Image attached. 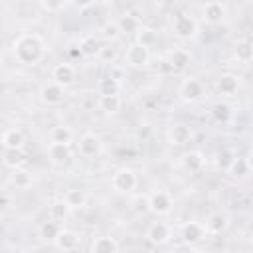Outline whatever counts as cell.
<instances>
[{"mask_svg":"<svg viewBox=\"0 0 253 253\" xmlns=\"http://www.w3.org/2000/svg\"><path fill=\"white\" fill-rule=\"evenodd\" d=\"M65 87H61L59 83L55 81H49V83H43L42 89H40V101L45 103V105H59L65 97Z\"/></svg>","mask_w":253,"mask_h":253,"instance_id":"52a82bcc","label":"cell"},{"mask_svg":"<svg viewBox=\"0 0 253 253\" xmlns=\"http://www.w3.org/2000/svg\"><path fill=\"white\" fill-rule=\"evenodd\" d=\"M51 77L61 87H69L75 81V67L71 63H57L51 71Z\"/></svg>","mask_w":253,"mask_h":253,"instance_id":"2e32d148","label":"cell"},{"mask_svg":"<svg viewBox=\"0 0 253 253\" xmlns=\"http://www.w3.org/2000/svg\"><path fill=\"white\" fill-rule=\"evenodd\" d=\"M119 89H121V81L113 79L111 75L101 79V83H99V93L101 95H113V93H119Z\"/></svg>","mask_w":253,"mask_h":253,"instance_id":"e575fe53","label":"cell"},{"mask_svg":"<svg viewBox=\"0 0 253 253\" xmlns=\"http://www.w3.org/2000/svg\"><path fill=\"white\" fill-rule=\"evenodd\" d=\"M59 231H61L59 221H55V219H51V217L40 225V237H42L43 241H49V243L55 241V237L59 235Z\"/></svg>","mask_w":253,"mask_h":253,"instance_id":"83f0119b","label":"cell"},{"mask_svg":"<svg viewBox=\"0 0 253 253\" xmlns=\"http://www.w3.org/2000/svg\"><path fill=\"white\" fill-rule=\"evenodd\" d=\"M190 59H192V55H190V51L184 49V47H176V49H172L170 55H168V63H170L172 71H182V69H186L188 63H190Z\"/></svg>","mask_w":253,"mask_h":253,"instance_id":"ac0fdd59","label":"cell"},{"mask_svg":"<svg viewBox=\"0 0 253 253\" xmlns=\"http://www.w3.org/2000/svg\"><path fill=\"white\" fill-rule=\"evenodd\" d=\"M69 211H71V208H69L63 200H53L51 206H49V217L55 219V221H63V219H67Z\"/></svg>","mask_w":253,"mask_h":253,"instance_id":"4dcf8cb0","label":"cell"},{"mask_svg":"<svg viewBox=\"0 0 253 253\" xmlns=\"http://www.w3.org/2000/svg\"><path fill=\"white\" fill-rule=\"evenodd\" d=\"M233 57L239 61V63H249L253 59V45L249 40H239L235 43V49H233Z\"/></svg>","mask_w":253,"mask_h":253,"instance_id":"4316f807","label":"cell"},{"mask_svg":"<svg viewBox=\"0 0 253 253\" xmlns=\"http://www.w3.org/2000/svg\"><path fill=\"white\" fill-rule=\"evenodd\" d=\"M53 243L59 251H75L81 245V237H79V233H75L71 229H61Z\"/></svg>","mask_w":253,"mask_h":253,"instance_id":"4fadbf2b","label":"cell"},{"mask_svg":"<svg viewBox=\"0 0 253 253\" xmlns=\"http://www.w3.org/2000/svg\"><path fill=\"white\" fill-rule=\"evenodd\" d=\"M202 14H204V20H206L208 24L217 26V24H221L223 18H225V8H223L221 2L211 0V2H208V4L202 8Z\"/></svg>","mask_w":253,"mask_h":253,"instance_id":"9a60e30c","label":"cell"},{"mask_svg":"<svg viewBox=\"0 0 253 253\" xmlns=\"http://www.w3.org/2000/svg\"><path fill=\"white\" fill-rule=\"evenodd\" d=\"M217 91H219V95H223L227 99L235 97L239 91V77L235 73H221L217 77Z\"/></svg>","mask_w":253,"mask_h":253,"instance_id":"8fae6325","label":"cell"},{"mask_svg":"<svg viewBox=\"0 0 253 253\" xmlns=\"http://www.w3.org/2000/svg\"><path fill=\"white\" fill-rule=\"evenodd\" d=\"M49 138H51V142L71 144L73 132H71V128H69V126H65V125H57V126H53V128H51V132H49Z\"/></svg>","mask_w":253,"mask_h":253,"instance_id":"f546056e","label":"cell"},{"mask_svg":"<svg viewBox=\"0 0 253 253\" xmlns=\"http://www.w3.org/2000/svg\"><path fill=\"white\" fill-rule=\"evenodd\" d=\"M211 119L215 121V123H227L229 119H231V107L227 105V103H223V101H217V103H213V107H211Z\"/></svg>","mask_w":253,"mask_h":253,"instance_id":"f1b7e54d","label":"cell"},{"mask_svg":"<svg viewBox=\"0 0 253 253\" xmlns=\"http://www.w3.org/2000/svg\"><path fill=\"white\" fill-rule=\"evenodd\" d=\"M10 184L12 186H16V188H20V190H26V188H30L32 184H34V178H32V172H28L26 168H14L12 170V174H10Z\"/></svg>","mask_w":253,"mask_h":253,"instance_id":"7402d4cb","label":"cell"},{"mask_svg":"<svg viewBox=\"0 0 253 253\" xmlns=\"http://www.w3.org/2000/svg\"><path fill=\"white\" fill-rule=\"evenodd\" d=\"M109 75L113 77V79H117V81H121L123 79V67H111V71H109Z\"/></svg>","mask_w":253,"mask_h":253,"instance_id":"60d3db41","label":"cell"},{"mask_svg":"<svg viewBox=\"0 0 253 253\" xmlns=\"http://www.w3.org/2000/svg\"><path fill=\"white\" fill-rule=\"evenodd\" d=\"M47 156L55 166H63L71 160V144H61V142H51L47 146Z\"/></svg>","mask_w":253,"mask_h":253,"instance_id":"7c38bea8","label":"cell"},{"mask_svg":"<svg viewBox=\"0 0 253 253\" xmlns=\"http://www.w3.org/2000/svg\"><path fill=\"white\" fill-rule=\"evenodd\" d=\"M249 170H251V164H249V160L247 158H233V162L229 164V168L225 170L233 180H241V178H245L247 174H249Z\"/></svg>","mask_w":253,"mask_h":253,"instance_id":"d4e9b609","label":"cell"},{"mask_svg":"<svg viewBox=\"0 0 253 253\" xmlns=\"http://www.w3.org/2000/svg\"><path fill=\"white\" fill-rule=\"evenodd\" d=\"M2 162H4V166H8L10 170H14V168H20V166L26 164V154H24L22 148H6Z\"/></svg>","mask_w":253,"mask_h":253,"instance_id":"cb8c5ba5","label":"cell"},{"mask_svg":"<svg viewBox=\"0 0 253 253\" xmlns=\"http://www.w3.org/2000/svg\"><path fill=\"white\" fill-rule=\"evenodd\" d=\"M119 247H121L119 241L115 237H107V235L97 237L91 243V251L93 253H115V251H119Z\"/></svg>","mask_w":253,"mask_h":253,"instance_id":"44dd1931","label":"cell"},{"mask_svg":"<svg viewBox=\"0 0 253 253\" xmlns=\"http://www.w3.org/2000/svg\"><path fill=\"white\" fill-rule=\"evenodd\" d=\"M146 239L152 245H164L170 239V227L164 221H152L146 229Z\"/></svg>","mask_w":253,"mask_h":253,"instance_id":"30bf717a","label":"cell"},{"mask_svg":"<svg viewBox=\"0 0 253 253\" xmlns=\"http://www.w3.org/2000/svg\"><path fill=\"white\" fill-rule=\"evenodd\" d=\"M154 42H156V32H154L152 28L140 26V28L136 30V43H140V45H144V47H150V45H154Z\"/></svg>","mask_w":253,"mask_h":253,"instance_id":"836d02e7","label":"cell"},{"mask_svg":"<svg viewBox=\"0 0 253 253\" xmlns=\"http://www.w3.org/2000/svg\"><path fill=\"white\" fill-rule=\"evenodd\" d=\"M164 2H166V4H172V2H176V0H164Z\"/></svg>","mask_w":253,"mask_h":253,"instance_id":"ee69618b","label":"cell"},{"mask_svg":"<svg viewBox=\"0 0 253 253\" xmlns=\"http://www.w3.org/2000/svg\"><path fill=\"white\" fill-rule=\"evenodd\" d=\"M67 53H69V57H73V59H81V57H83V53H81L79 45H77V47H69V49H67Z\"/></svg>","mask_w":253,"mask_h":253,"instance_id":"b9f144b4","label":"cell"},{"mask_svg":"<svg viewBox=\"0 0 253 253\" xmlns=\"http://www.w3.org/2000/svg\"><path fill=\"white\" fill-rule=\"evenodd\" d=\"M77 150H79L81 156H87V158L99 154V150H101V140H99V136H95L93 132L83 134V136L79 138V142H77Z\"/></svg>","mask_w":253,"mask_h":253,"instance_id":"5bb4252c","label":"cell"},{"mask_svg":"<svg viewBox=\"0 0 253 253\" xmlns=\"http://www.w3.org/2000/svg\"><path fill=\"white\" fill-rule=\"evenodd\" d=\"M24 132L20 128H8L2 134V144L4 148H22L24 146Z\"/></svg>","mask_w":253,"mask_h":253,"instance_id":"484cf974","label":"cell"},{"mask_svg":"<svg viewBox=\"0 0 253 253\" xmlns=\"http://www.w3.org/2000/svg\"><path fill=\"white\" fill-rule=\"evenodd\" d=\"M111 184H113V188H115L117 192L128 194V192H132V190L136 188L138 180H136L134 170H130V168H119V170L113 174Z\"/></svg>","mask_w":253,"mask_h":253,"instance_id":"3957f363","label":"cell"},{"mask_svg":"<svg viewBox=\"0 0 253 253\" xmlns=\"http://www.w3.org/2000/svg\"><path fill=\"white\" fill-rule=\"evenodd\" d=\"M192 136H194L192 128L188 125H184V123H174L168 128V140L172 144H176V146H186L192 140Z\"/></svg>","mask_w":253,"mask_h":253,"instance_id":"9c48e42d","label":"cell"},{"mask_svg":"<svg viewBox=\"0 0 253 253\" xmlns=\"http://www.w3.org/2000/svg\"><path fill=\"white\" fill-rule=\"evenodd\" d=\"M79 49H81V53H83V55L93 57V55H97V53H99L101 45H99V40H97L95 36H87V38H83V40H81Z\"/></svg>","mask_w":253,"mask_h":253,"instance_id":"d6a6232c","label":"cell"},{"mask_svg":"<svg viewBox=\"0 0 253 253\" xmlns=\"http://www.w3.org/2000/svg\"><path fill=\"white\" fill-rule=\"evenodd\" d=\"M125 61L130 65V67H144V65H148V61H150V51H148V47H144V45H140V43H130L128 47H126V53H125Z\"/></svg>","mask_w":253,"mask_h":253,"instance_id":"8992f818","label":"cell"},{"mask_svg":"<svg viewBox=\"0 0 253 253\" xmlns=\"http://www.w3.org/2000/svg\"><path fill=\"white\" fill-rule=\"evenodd\" d=\"M206 225L200 221H188L182 225V241L188 245H196L206 239Z\"/></svg>","mask_w":253,"mask_h":253,"instance_id":"ba28073f","label":"cell"},{"mask_svg":"<svg viewBox=\"0 0 253 253\" xmlns=\"http://www.w3.org/2000/svg\"><path fill=\"white\" fill-rule=\"evenodd\" d=\"M172 210V198L164 190H156L148 196V211L156 215H166Z\"/></svg>","mask_w":253,"mask_h":253,"instance_id":"277c9868","label":"cell"},{"mask_svg":"<svg viewBox=\"0 0 253 253\" xmlns=\"http://www.w3.org/2000/svg\"><path fill=\"white\" fill-rule=\"evenodd\" d=\"M227 225H229V219H227V215L221 213V211L210 213L208 219H206V231H208V233H213V235L223 233V231L227 229Z\"/></svg>","mask_w":253,"mask_h":253,"instance_id":"e0dca14e","label":"cell"},{"mask_svg":"<svg viewBox=\"0 0 253 253\" xmlns=\"http://www.w3.org/2000/svg\"><path fill=\"white\" fill-rule=\"evenodd\" d=\"M45 53V43L38 34H22L14 42V55L24 65H36Z\"/></svg>","mask_w":253,"mask_h":253,"instance_id":"6da1fadb","label":"cell"},{"mask_svg":"<svg viewBox=\"0 0 253 253\" xmlns=\"http://www.w3.org/2000/svg\"><path fill=\"white\" fill-rule=\"evenodd\" d=\"M233 152L229 150V148H221L217 154H215V166L219 168V170H227L229 168V164L233 162Z\"/></svg>","mask_w":253,"mask_h":253,"instance_id":"d590c367","label":"cell"},{"mask_svg":"<svg viewBox=\"0 0 253 253\" xmlns=\"http://www.w3.org/2000/svg\"><path fill=\"white\" fill-rule=\"evenodd\" d=\"M97 57H99L101 61H105V63H113L115 57H117V51H115V47H111V45H101Z\"/></svg>","mask_w":253,"mask_h":253,"instance_id":"f35d334b","label":"cell"},{"mask_svg":"<svg viewBox=\"0 0 253 253\" xmlns=\"http://www.w3.org/2000/svg\"><path fill=\"white\" fill-rule=\"evenodd\" d=\"M40 4L45 12H61L67 6V0H40Z\"/></svg>","mask_w":253,"mask_h":253,"instance_id":"74e56055","label":"cell"},{"mask_svg":"<svg viewBox=\"0 0 253 253\" xmlns=\"http://www.w3.org/2000/svg\"><path fill=\"white\" fill-rule=\"evenodd\" d=\"M132 210H134L136 213L148 211V196H138V198H134V200H132Z\"/></svg>","mask_w":253,"mask_h":253,"instance_id":"ab89813d","label":"cell"},{"mask_svg":"<svg viewBox=\"0 0 253 253\" xmlns=\"http://www.w3.org/2000/svg\"><path fill=\"white\" fill-rule=\"evenodd\" d=\"M63 202L71 208V210H79L87 204V194L85 190H79V188H69L65 194H63Z\"/></svg>","mask_w":253,"mask_h":253,"instance_id":"603a6c76","label":"cell"},{"mask_svg":"<svg viewBox=\"0 0 253 253\" xmlns=\"http://www.w3.org/2000/svg\"><path fill=\"white\" fill-rule=\"evenodd\" d=\"M117 24H119L121 34H136V30L140 28L138 18H136V16H132V14H125Z\"/></svg>","mask_w":253,"mask_h":253,"instance_id":"1f68e13d","label":"cell"},{"mask_svg":"<svg viewBox=\"0 0 253 253\" xmlns=\"http://www.w3.org/2000/svg\"><path fill=\"white\" fill-rule=\"evenodd\" d=\"M119 36H121L119 24H115V22H109V24H105V26H103V38H105L107 42H115Z\"/></svg>","mask_w":253,"mask_h":253,"instance_id":"8d00e7d4","label":"cell"},{"mask_svg":"<svg viewBox=\"0 0 253 253\" xmlns=\"http://www.w3.org/2000/svg\"><path fill=\"white\" fill-rule=\"evenodd\" d=\"M204 93H206V87L198 77H186L180 83V97L186 103H198L204 97Z\"/></svg>","mask_w":253,"mask_h":253,"instance_id":"7a4b0ae2","label":"cell"},{"mask_svg":"<svg viewBox=\"0 0 253 253\" xmlns=\"http://www.w3.org/2000/svg\"><path fill=\"white\" fill-rule=\"evenodd\" d=\"M174 34L180 38V40H192L198 32V24L192 16L188 14H178L176 20H174Z\"/></svg>","mask_w":253,"mask_h":253,"instance_id":"5b68a950","label":"cell"},{"mask_svg":"<svg viewBox=\"0 0 253 253\" xmlns=\"http://www.w3.org/2000/svg\"><path fill=\"white\" fill-rule=\"evenodd\" d=\"M204 164H206L204 154L198 152V150H190V152H186L184 158H182V166H184L188 172H192V174L200 172V170L204 168Z\"/></svg>","mask_w":253,"mask_h":253,"instance_id":"ffe728a7","label":"cell"},{"mask_svg":"<svg viewBox=\"0 0 253 253\" xmlns=\"http://www.w3.org/2000/svg\"><path fill=\"white\" fill-rule=\"evenodd\" d=\"M95 0H75V4L79 6V8H87V6H91Z\"/></svg>","mask_w":253,"mask_h":253,"instance_id":"7bdbcfd3","label":"cell"},{"mask_svg":"<svg viewBox=\"0 0 253 253\" xmlns=\"http://www.w3.org/2000/svg\"><path fill=\"white\" fill-rule=\"evenodd\" d=\"M99 109L103 111V113H107V115H117L119 111H121V105H123V101H121V97H119V93H113V95H99Z\"/></svg>","mask_w":253,"mask_h":253,"instance_id":"d6986e66","label":"cell"},{"mask_svg":"<svg viewBox=\"0 0 253 253\" xmlns=\"http://www.w3.org/2000/svg\"><path fill=\"white\" fill-rule=\"evenodd\" d=\"M2 134H4V132H2V128H0V138H2Z\"/></svg>","mask_w":253,"mask_h":253,"instance_id":"f6af8a7d","label":"cell"}]
</instances>
